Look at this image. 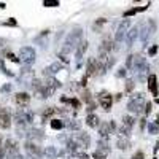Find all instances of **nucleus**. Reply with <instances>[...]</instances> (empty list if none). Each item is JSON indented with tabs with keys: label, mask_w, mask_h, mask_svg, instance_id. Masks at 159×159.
<instances>
[{
	"label": "nucleus",
	"mask_w": 159,
	"mask_h": 159,
	"mask_svg": "<svg viewBox=\"0 0 159 159\" xmlns=\"http://www.w3.org/2000/svg\"><path fill=\"white\" fill-rule=\"evenodd\" d=\"M7 43H8V42H7L5 38H0V49H2V48H3V46H5Z\"/></svg>",
	"instance_id": "nucleus-46"
},
{
	"label": "nucleus",
	"mask_w": 159,
	"mask_h": 159,
	"mask_svg": "<svg viewBox=\"0 0 159 159\" xmlns=\"http://www.w3.org/2000/svg\"><path fill=\"white\" fill-rule=\"evenodd\" d=\"M92 157H94V159H105V156L102 153H99V151H96L94 154H92Z\"/></svg>",
	"instance_id": "nucleus-41"
},
{
	"label": "nucleus",
	"mask_w": 159,
	"mask_h": 159,
	"mask_svg": "<svg viewBox=\"0 0 159 159\" xmlns=\"http://www.w3.org/2000/svg\"><path fill=\"white\" fill-rule=\"evenodd\" d=\"M25 137L30 139L29 142H34L35 143V140L37 142H42L45 139V134H43V130H40V129H29L27 134H25Z\"/></svg>",
	"instance_id": "nucleus-8"
},
{
	"label": "nucleus",
	"mask_w": 159,
	"mask_h": 159,
	"mask_svg": "<svg viewBox=\"0 0 159 159\" xmlns=\"http://www.w3.org/2000/svg\"><path fill=\"white\" fill-rule=\"evenodd\" d=\"M62 102H67V103H70V105H72V107L80 108V102H78L76 99H65V97H62Z\"/></svg>",
	"instance_id": "nucleus-29"
},
{
	"label": "nucleus",
	"mask_w": 159,
	"mask_h": 159,
	"mask_svg": "<svg viewBox=\"0 0 159 159\" xmlns=\"http://www.w3.org/2000/svg\"><path fill=\"white\" fill-rule=\"evenodd\" d=\"M116 147H118L119 150H127V148H129V142L124 140V139H119V140L116 142Z\"/></svg>",
	"instance_id": "nucleus-26"
},
{
	"label": "nucleus",
	"mask_w": 159,
	"mask_h": 159,
	"mask_svg": "<svg viewBox=\"0 0 159 159\" xmlns=\"http://www.w3.org/2000/svg\"><path fill=\"white\" fill-rule=\"evenodd\" d=\"M134 121H135V119L132 118V116H124L123 118V126H126L127 129H130L132 126H134Z\"/></svg>",
	"instance_id": "nucleus-25"
},
{
	"label": "nucleus",
	"mask_w": 159,
	"mask_h": 159,
	"mask_svg": "<svg viewBox=\"0 0 159 159\" xmlns=\"http://www.w3.org/2000/svg\"><path fill=\"white\" fill-rule=\"evenodd\" d=\"M86 124H88L89 127H99L100 119H99V116H96L94 113H89V115L86 116Z\"/></svg>",
	"instance_id": "nucleus-17"
},
{
	"label": "nucleus",
	"mask_w": 159,
	"mask_h": 159,
	"mask_svg": "<svg viewBox=\"0 0 159 159\" xmlns=\"http://www.w3.org/2000/svg\"><path fill=\"white\" fill-rule=\"evenodd\" d=\"M148 88H150L153 96H157V83H156V76L154 75H150V78H148Z\"/></svg>",
	"instance_id": "nucleus-19"
},
{
	"label": "nucleus",
	"mask_w": 159,
	"mask_h": 159,
	"mask_svg": "<svg viewBox=\"0 0 159 159\" xmlns=\"http://www.w3.org/2000/svg\"><path fill=\"white\" fill-rule=\"evenodd\" d=\"M97 70H99V62H97V59H96V57H91V59L88 61V64H86V75H88V76H89V75H96Z\"/></svg>",
	"instance_id": "nucleus-12"
},
{
	"label": "nucleus",
	"mask_w": 159,
	"mask_h": 159,
	"mask_svg": "<svg viewBox=\"0 0 159 159\" xmlns=\"http://www.w3.org/2000/svg\"><path fill=\"white\" fill-rule=\"evenodd\" d=\"M59 70H62V64L61 62H52L51 65H48V67L43 70V75L48 76V78H52Z\"/></svg>",
	"instance_id": "nucleus-9"
},
{
	"label": "nucleus",
	"mask_w": 159,
	"mask_h": 159,
	"mask_svg": "<svg viewBox=\"0 0 159 159\" xmlns=\"http://www.w3.org/2000/svg\"><path fill=\"white\" fill-rule=\"evenodd\" d=\"M5 150L7 151H19V147H18V143L15 140H7L5 142Z\"/></svg>",
	"instance_id": "nucleus-21"
},
{
	"label": "nucleus",
	"mask_w": 159,
	"mask_h": 159,
	"mask_svg": "<svg viewBox=\"0 0 159 159\" xmlns=\"http://www.w3.org/2000/svg\"><path fill=\"white\" fill-rule=\"evenodd\" d=\"M81 37H83V29L76 25V27H73V30L67 35V40H65V45H64V46H69L70 49L76 48L80 43L83 42Z\"/></svg>",
	"instance_id": "nucleus-2"
},
{
	"label": "nucleus",
	"mask_w": 159,
	"mask_h": 159,
	"mask_svg": "<svg viewBox=\"0 0 159 159\" xmlns=\"http://www.w3.org/2000/svg\"><path fill=\"white\" fill-rule=\"evenodd\" d=\"M5 57H8V59H11L13 62H19V57H16L15 54H13V52L11 51H7L5 52Z\"/></svg>",
	"instance_id": "nucleus-33"
},
{
	"label": "nucleus",
	"mask_w": 159,
	"mask_h": 159,
	"mask_svg": "<svg viewBox=\"0 0 159 159\" xmlns=\"http://www.w3.org/2000/svg\"><path fill=\"white\" fill-rule=\"evenodd\" d=\"M15 121L18 123V126L24 127L25 124H30L34 121V111L29 110V108H19L16 113H15Z\"/></svg>",
	"instance_id": "nucleus-1"
},
{
	"label": "nucleus",
	"mask_w": 159,
	"mask_h": 159,
	"mask_svg": "<svg viewBox=\"0 0 159 159\" xmlns=\"http://www.w3.org/2000/svg\"><path fill=\"white\" fill-rule=\"evenodd\" d=\"M139 37V27H132L129 32H127V35H126V42H127V45L130 46L132 43L135 42V38Z\"/></svg>",
	"instance_id": "nucleus-18"
},
{
	"label": "nucleus",
	"mask_w": 159,
	"mask_h": 159,
	"mask_svg": "<svg viewBox=\"0 0 159 159\" xmlns=\"http://www.w3.org/2000/svg\"><path fill=\"white\" fill-rule=\"evenodd\" d=\"M142 107H143V96L142 94H137L135 97H132L130 102L127 103V108L132 113H140L142 111Z\"/></svg>",
	"instance_id": "nucleus-5"
},
{
	"label": "nucleus",
	"mask_w": 159,
	"mask_h": 159,
	"mask_svg": "<svg viewBox=\"0 0 159 159\" xmlns=\"http://www.w3.org/2000/svg\"><path fill=\"white\" fill-rule=\"evenodd\" d=\"M54 111H56V110L52 108V107H48V108H45V110H43V118H46V116H51V115L54 113Z\"/></svg>",
	"instance_id": "nucleus-35"
},
{
	"label": "nucleus",
	"mask_w": 159,
	"mask_h": 159,
	"mask_svg": "<svg viewBox=\"0 0 159 159\" xmlns=\"http://www.w3.org/2000/svg\"><path fill=\"white\" fill-rule=\"evenodd\" d=\"M67 127L70 130H80V129H81V123H80L78 119H72V121L67 123Z\"/></svg>",
	"instance_id": "nucleus-23"
},
{
	"label": "nucleus",
	"mask_w": 159,
	"mask_h": 159,
	"mask_svg": "<svg viewBox=\"0 0 159 159\" xmlns=\"http://www.w3.org/2000/svg\"><path fill=\"white\" fill-rule=\"evenodd\" d=\"M108 127H110V132L113 134V132L116 130V124H115V121H108Z\"/></svg>",
	"instance_id": "nucleus-39"
},
{
	"label": "nucleus",
	"mask_w": 159,
	"mask_h": 159,
	"mask_svg": "<svg viewBox=\"0 0 159 159\" xmlns=\"http://www.w3.org/2000/svg\"><path fill=\"white\" fill-rule=\"evenodd\" d=\"M99 103H100V107L103 110L108 111L111 108V103H113L111 94H108V92H100V94H99Z\"/></svg>",
	"instance_id": "nucleus-6"
},
{
	"label": "nucleus",
	"mask_w": 159,
	"mask_h": 159,
	"mask_svg": "<svg viewBox=\"0 0 159 159\" xmlns=\"http://www.w3.org/2000/svg\"><path fill=\"white\" fill-rule=\"evenodd\" d=\"M132 159H143V153H142V151H139V153H135L134 156H132Z\"/></svg>",
	"instance_id": "nucleus-44"
},
{
	"label": "nucleus",
	"mask_w": 159,
	"mask_h": 159,
	"mask_svg": "<svg viewBox=\"0 0 159 159\" xmlns=\"http://www.w3.org/2000/svg\"><path fill=\"white\" fill-rule=\"evenodd\" d=\"M156 51H157V48H156V46H153V48L150 49V54L153 56V54H154V52H156Z\"/></svg>",
	"instance_id": "nucleus-47"
},
{
	"label": "nucleus",
	"mask_w": 159,
	"mask_h": 159,
	"mask_svg": "<svg viewBox=\"0 0 159 159\" xmlns=\"http://www.w3.org/2000/svg\"><path fill=\"white\" fill-rule=\"evenodd\" d=\"M75 142L80 145V147H89V145H91V137L88 135V134H83V132H81V134H76V137H75Z\"/></svg>",
	"instance_id": "nucleus-15"
},
{
	"label": "nucleus",
	"mask_w": 159,
	"mask_h": 159,
	"mask_svg": "<svg viewBox=\"0 0 159 159\" xmlns=\"http://www.w3.org/2000/svg\"><path fill=\"white\" fill-rule=\"evenodd\" d=\"M24 150H25V153H27L32 159H40L43 156V151H42V148L38 147L37 143H34V142H25V145H24Z\"/></svg>",
	"instance_id": "nucleus-4"
},
{
	"label": "nucleus",
	"mask_w": 159,
	"mask_h": 159,
	"mask_svg": "<svg viewBox=\"0 0 159 159\" xmlns=\"http://www.w3.org/2000/svg\"><path fill=\"white\" fill-rule=\"evenodd\" d=\"M43 5L45 7H59V2L57 0H45Z\"/></svg>",
	"instance_id": "nucleus-32"
},
{
	"label": "nucleus",
	"mask_w": 159,
	"mask_h": 159,
	"mask_svg": "<svg viewBox=\"0 0 159 159\" xmlns=\"http://www.w3.org/2000/svg\"><path fill=\"white\" fill-rule=\"evenodd\" d=\"M134 57H135V56H129V57H127V62H126V67H127V69L132 67V59H134Z\"/></svg>",
	"instance_id": "nucleus-42"
},
{
	"label": "nucleus",
	"mask_w": 159,
	"mask_h": 159,
	"mask_svg": "<svg viewBox=\"0 0 159 159\" xmlns=\"http://www.w3.org/2000/svg\"><path fill=\"white\" fill-rule=\"evenodd\" d=\"M49 126H51V129H54V130H61L64 127V123L61 121V119H51Z\"/></svg>",
	"instance_id": "nucleus-24"
},
{
	"label": "nucleus",
	"mask_w": 159,
	"mask_h": 159,
	"mask_svg": "<svg viewBox=\"0 0 159 159\" xmlns=\"http://www.w3.org/2000/svg\"><path fill=\"white\" fill-rule=\"evenodd\" d=\"M124 75H126V69H124V67H123V69H119V70L116 72V76H118V78H123Z\"/></svg>",
	"instance_id": "nucleus-38"
},
{
	"label": "nucleus",
	"mask_w": 159,
	"mask_h": 159,
	"mask_svg": "<svg viewBox=\"0 0 159 159\" xmlns=\"http://www.w3.org/2000/svg\"><path fill=\"white\" fill-rule=\"evenodd\" d=\"M97 147H99V148H97V151H99V153H102L103 156L110 151V148H108V145H107V142H105V140H99V142H97Z\"/></svg>",
	"instance_id": "nucleus-22"
},
{
	"label": "nucleus",
	"mask_w": 159,
	"mask_h": 159,
	"mask_svg": "<svg viewBox=\"0 0 159 159\" xmlns=\"http://www.w3.org/2000/svg\"><path fill=\"white\" fill-rule=\"evenodd\" d=\"M35 57H37V52L32 46H22L19 49V61L25 65H30L35 62Z\"/></svg>",
	"instance_id": "nucleus-3"
},
{
	"label": "nucleus",
	"mask_w": 159,
	"mask_h": 159,
	"mask_svg": "<svg viewBox=\"0 0 159 159\" xmlns=\"http://www.w3.org/2000/svg\"><path fill=\"white\" fill-rule=\"evenodd\" d=\"M59 86H61V81H57L54 76H52V78H48L46 83H45V88H46V91H48V96L54 94V91H56Z\"/></svg>",
	"instance_id": "nucleus-11"
},
{
	"label": "nucleus",
	"mask_w": 159,
	"mask_h": 159,
	"mask_svg": "<svg viewBox=\"0 0 159 159\" xmlns=\"http://www.w3.org/2000/svg\"><path fill=\"white\" fill-rule=\"evenodd\" d=\"M0 110H2V108H0Z\"/></svg>",
	"instance_id": "nucleus-50"
},
{
	"label": "nucleus",
	"mask_w": 159,
	"mask_h": 159,
	"mask_svg": "<svg viewBox=\"0 0 159 159\" xmlns=\"http://www.w3.org/2000/svg\"><path fill=\"white\" fill-rule=\"evenodd\" d=\"M15 100H16V103L19 105V107H25V105H29V102H30V96L27 94V92H18V94L15 96Z\"/></svg>",
	"instance_id": "nucleus-13"
},
{
	"label": "nucleus",
	"mask_w": 159,
	"mask_h": 159,
	"mask_svg": "<svg viewBox=\"0 0 159 159\" xmlns=\"http://www.w3.org/2000/svg\"><path fill=\"white\" fill-rule=\"evenodd\" d=\"M7 159H22L19 151H7Z\"/></svg>",
	"instance_id": "nucleus-27"
},
{
	"label": "nucleus",
	"mask_w": 159,
	"mask_h": 159,
	"mask_svg": "<svg viewBox=\"0 0 159 159\" xmlns=\"http://www.w3.org/2000/svg\"><path fill=\"white\" fill-rule=\"evenodd\" d=\"M43 154H45L46 159H56L59 153H57V150H56L54 147H46L45 151H43Z\"/></svg>",
	"instance_id": "nucleus-20"
},
{
	"label": "nucleus",
	"mask_w": 159,
	"mask_h": 159,
	"mask_svg": "<svg viewBox=\"0 0 159 159\" xmlns=\"http://www.w3.org/2000/svg\"><path fill=\"white\" fill-rule=\"evenodd\" d=\"M18 22H16V19L15 18H10V21H7V25H16Z\"/></svg>",
	"instance_id": "nucleus-45"
},
{
	"label": "nucleus",
	"mask_w": 159,
	"mask_h": 159,
	"mask_svg": "<svg viewBox=\"0 0 159 159\" xmlns=\"http://www.w3.org/2000/svg\"><path fill=\"white\" fill-rule=\"evenodd\" d=\"M83 100L84 102H91V92L89 91H84L83 92Z\"/></svg>",
	"instance_id": "nucleus-37"
},
{
	"label": "nucleus",
	"mask_w": 159,
	"mask_h": 159,
	"mask_svg": "<svg viewBox=\"0 0 159 159\" xmlns=\"http://www.w3.org/2000/svg\"><path fill=\"white\" fill-rule=\"evenodd\" d=\"M129 130H130V129H127L126 126H121V127H119V135H121V139L129 135Z\"/></svg>",
	"instance_id": "nucleus-31"
},
{
	"label": "nucleus",
	"mask_w": 159,
	"mask_h": 159,
	"mask_svg": "<svg viewBox=\"0 0 159 159\" xmlns=\"http://www.w3.org/2000/svg\"><path fill=\"white\" fill-rule=\"evenodd\" d=\"M126 89H127V91H132V89H134V81H132V80H129V81H127Z\"/></svg>",
	"instance_id": "nucleus-40"
},
{
	"label": "nucleus",
	"mask_w": 159,
	"mask_h": 159,
	"mask_svg": "<svg viewBox=\"0 0 159 159\" xmlns=\"http://www.w3.org/2000/svg\"><path fill=\"white\" fill-rule=\"evenodd\" d=\"M157 103H159V100H157Z\"/></svg>",
	"instance_id": "nucleus-49"
},
{
	"label": "nucleus",
	"mask_w": 159,
	"mask_h": 159,
	"mask_svg": "<svg viewBox=\"0 0 159 159\" xmlns=\"http://www.w3.org/2000/svg\"><path fill=\"white\" fill-rule=\"evenodd\" d=\"M88 45H89L88 40H83V42L76 46V49H75V57H76L78 61H81V57L84 56V52H86V49H88Z\"/></svg>",
	"instance_id": "nucleus-14"
},
{
	"label": "nucleus",
	"mask_w": 159,
	"mask_h": 159,
	"mask_svg": "<svg viewBox=\"0 0 159 159\" xmlns=\"http://www.w3.org/2000/svg\"><path fill=\"white\" fill-rule=\"evenodd\" d=\"M11 126V116L7 110H0V127L2 129H10Z\"/></svg>",
	"instance_id": "nucleus-10"
},
{
	"label": "nucleus",
	"mask_w": 159,
	"mask_h": 159,
	"mask_svg": "<svg viewBox=\"0 0 159 159\" xmlns=\"http://www.w3.org/2000/svg\"><path fill=\"white\" fill-rule=\"evenodd\" d=\"M147 7H142V8H132V10H129V11H126L124 13V18H129V16H132V15H135V13H139V11H143Z\"/></svg>",
	"instance_id": "nucleus-28"
},
{
	"label": "nucleus",
	"mask_w": 159,
	"mask_h": 159,
	"mask_svg": "<svg viewBox=\"0 0 159 159\" xmlns=\"http://www.w3.org/2000/svg\"><path fill=\"white\" fill-rule=\"evenodd\" d=\"M0 159H3V157H0Z\"/></svg>",
	"instance_id": "nucleus-48"
},
{
	"label": "nucleus",
	"mask_w": 159,
	"mask_h": 159,
	"mask_svg": "<svg viewBox=\"0 0 159 159\" xmlns=\"http://www.w3.org/2000/svg\"><path fill=\"white\" fill-rule=\"evenodd\" d=\"M148 130L151 132V134H156V132L159 130V118H157V121H156V123H153V124L148 126Z\"/></svg>",
	"instance_id": "nucleus-30"
},
{
	"label": "nucleus",
	"mask_w": 159,
	"mask_h": 159,
	"mask_svg": "<svg viewBox=\"0 0 159 159\" xmlns=\"http://www.w3.org/2000/svg\"><path fill=\"white\" fill-rule=\"evenodd\" d=\"M110 134H111V132H110L108 123H100V124H99V135H100V140L107 142V139H108Z\"/></svg>",
	"instance_id": "nucleus-16"
},
{
	"label": "nucleus",
	"mask_w": 159,
	"mask_h": 159,
	"mask_svg": "<svg viewBox=\"0 0 159 159\" xmlns=\"http://www.w3.org/2000/svg\"><path fill=\"white\" fill-rule=\"evenodd\" d=\"M0 70H2L5 75H10V76H11V72H8V70L5 69V64H3V61H2V59H0Z\"/></svg>",
	"instance_id": "nucleus-36"
},
{
	"label": "nucleus",
	"mask_w": 159,
	"mask_h": 159,
	"mask_svg": "<svg viewBox=\"0 0 159 159\" xmlns=\"http://www.w3.org/2000/svg\"><path fill=\"white\" fill-rule=\"evenodd\" d=\"M103 24H105V19H103V18H102V19H97V21L94 22V30H97V29L100 30V27H102Z\"/></svg>",
	"instance_id": "nucleus-34"
},
{
	"label": "nucleus",
	"mask_w": 159,
	"mask_h": 159,
	"mask_svg": "<svg viewBox=\"0 0 159 159\" xmlns=\"http://www.w3.org/2000/svg\"><path fill=\"white\" fill-rule=\"evenodd\" d=\"M11 91V84H3L2 86V92H10Z\"/></svg>",
	"instance_id": "nucleus-43"
},
{
	"label": "nucleus",
	"mask_w": 159,
	"mask_h": 159,
	"mask_svg": "<svg viewBox=\"0 0 159 159\" xmlns=\"http://www.w3.org/2000/svg\"><path fill=\"white\" fill-rule=\"evenodd\" d=\"M127 29H129V21L126 19V21H123L121 24L118 25V30H116V35H115V40H116V42H123L124 37H126L127 32H129Z\"/></svg>",
	"instance_id": "nucleus-7"
}]
</instances>
